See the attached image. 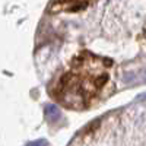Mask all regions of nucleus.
Wrapping results in <instances>:
<instances>
[{"instance_id":"obj_4","label":"nucleus","mask_w":146,"mask_h":146,"mask_svg":"<svg viewBox=\"0 0 146 146\" xmlns=\"http://www.w3.org/2000/svg\"><path fill=\"white\" fill-rule=\"evenodd\" d=\"M48 142L45 139H38V140H34V142H29L27 146H47Z\"/></svg>"},{"instance_id":"obj_1","label":"nucleus","mask_w":146,"mask_h":146,"mask_svg":"<svg viewBox=\"0 0 146 146\" xmlns=\"http://www.w3.org/2000/svg\"><path fill=\"white\" fill-rule=\"evenodd\" d=\"M111 60L83 51L72 62L69 72L60 78L53 91L56 98L75 110L88 108L108 82Z\"/></svg>"},{"instance_id":"obj_2","label":"nucleus","mask_w":146,"mask_h":146,"mask_svg":"<svg viewBox=\"0 0 146 146\" xmlns=\"http://www.w3.org/2000/svg\"><path fill=\"white\" fill-rule=\"evenodd\" d=\"M92 0H51L50 6H48L47 12H51V13H56V12H75V10H80L85 9Z\"/></svg>"},{"instance_id":"obj_5","label":"nucleus","mask_w":146,"mask_h":146,"mask_svg":"<svg viewBox=\"0 0 146 146\" xmlns=\"http://www.w3.org/2000/svg\"><path fill=\"white\" fill-rule=\"evenodd\" d=\"M143 100H146V92H145V94H140V95L137 96V101H143Z\"/></svg>"},{"instance_id":"obj_3","label":"nucleus","mask_w":146,"mask_h":146,"mask_svg":"<svg viewBox=\"0 0 146 146\" xmlns=\"http://www.w3.org/2000/svg\"><path fill=\"white\" fill-rule=\"evenodd\" d=\"M45 110V117L48 121H51V123H54V121H58L60 118H62V111H60V108L54 104H47L44 107Z\"/></svg>"}]
</instances>
